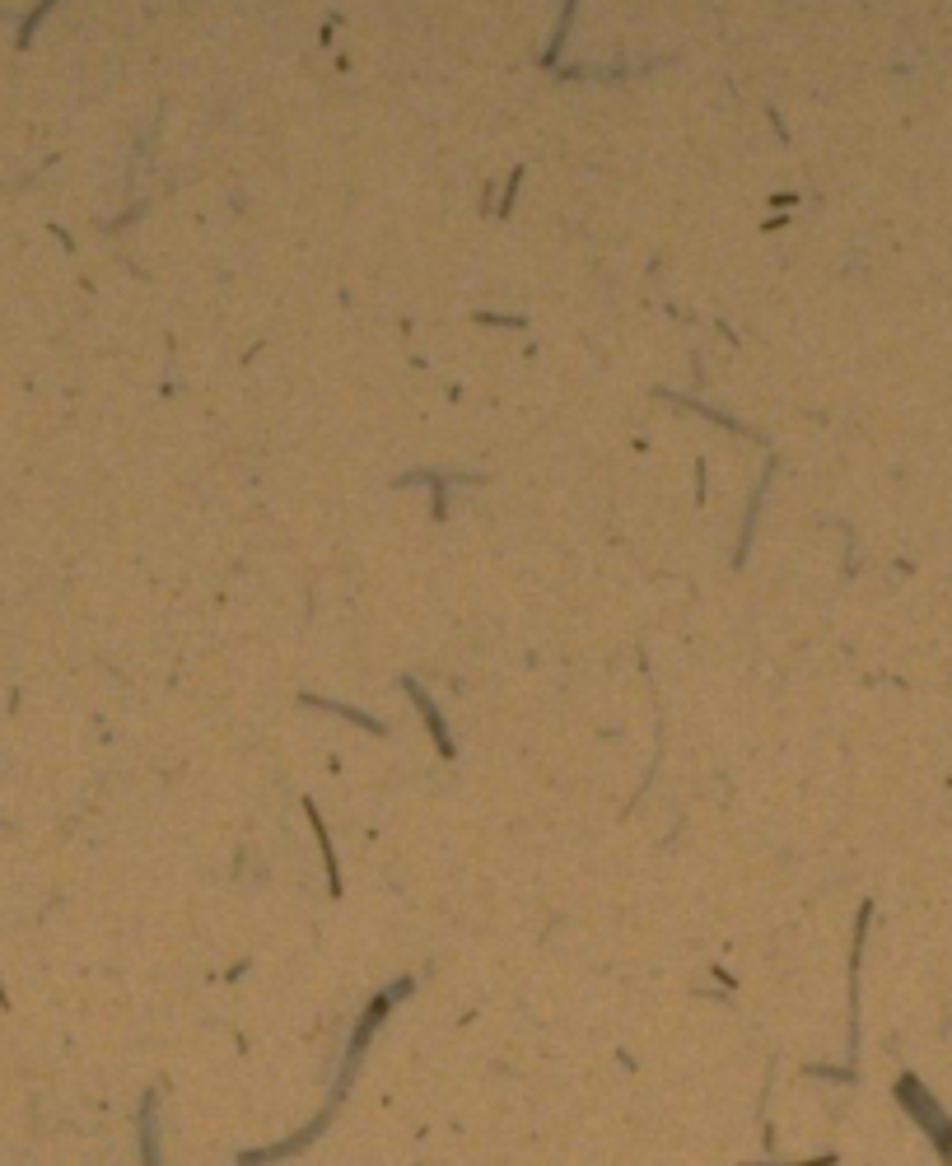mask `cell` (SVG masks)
<instances>
[{"instance_id": "cell-1", "label": "cell", "mask_w": 952, "mask_h": 1166, "mask_svg": "<svg viewBox=\"0 0 952 1166\" xmlns=\"http://www.w3.org/2000/svg\"><path fill=\"white\" fill-rule=\"evenodd\" d=\"M896 1101H901V1106L910 1110L915 1125L934 1138V1148H938V1152H943V1161L952 1166V1120L938 1110V1101L920 1088V1078H910V1073H906L901 1082H896Z\"/></svg>"}]
</instances>
